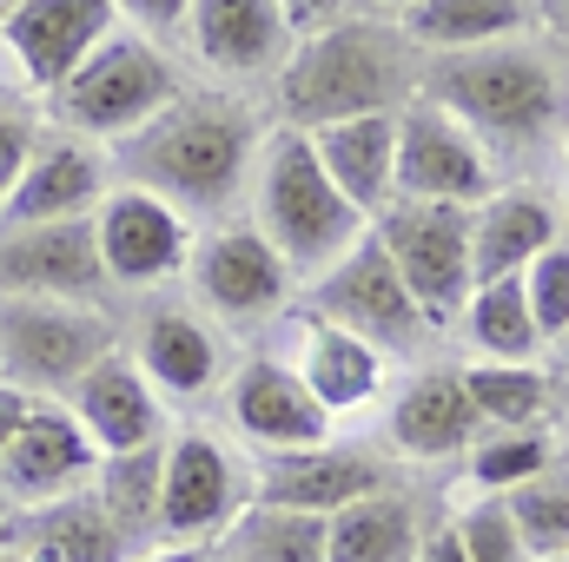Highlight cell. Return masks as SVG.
Instances as JSON below:
<instances>
[{
	"label": "cell",
	"instance_id": "14",
	"mask_svg": "<svg viewBox=\"0 0 569 562\" xmlns=\"http://www.w3.org/2000/svg\"><path fill=\"white\" fill-rule=\"evenodd\" d=\"M477 436H483V423H477V404H470V391H463L457 358L411 364V371L385 391V404H378V443H385L405 470L463 463Z\"/></svg>",
	"mask_w": 569,
	"mask_h": 562
},
{
	"label": "cell",
	"instance_id": "22",
	"mask_svg": "<svg viewBox=\"0 0 569 562\" xmlns=\"http://www.w3.org/2000/svg\"><path fill=\"white\" fill-rule=\"evenodd\" d=\"M113 152L93 140H73L60 127H47L33 152H27V172L0 212V225H60V219H93L100 199L113 192Z\"/></svg>",
	"mask_w": 569,
	"mask_h": 562
},
{
	"label": "cell",
	"instance_id": "19",
	"mask_svg": "<svg viewBox=\"0 0 569 562\" xmlns=\"http://www.w3.org/2000/svg\"><path fill=\"white\" fill-rule=\"evenodd\" d=\"M398 476H405V463L378 436H331V443H311V450L252 456L259 503H284V510H305V516H338V510L378 496Z\"/></svg>",
	"mask_w": 569,
	"mask_h": 562
},
{
	"label": "cell",
	"instance_id": "47",
	"mask_svg": "<svg viewBox=\"0 0 569 562\" xmlns=\"http://www.w3.org/2000/svg\"><path fill=\"white\" fill-rule=\"evenodd\" d=\"M7 523H13V510H7V496H0V536H7Z\"/></svg>",
	"mask_w": 569,
	"mask_h": 562
},
{
	"label": "cell",
	"instance_id": "37",
	"mask_svg": "<svg viewBox=\"0 0 569 562\" xmlns=\"http://www.w3.org/2000/svg\"><path fill=\"white\" fill-rule=\"evenodd\" d=\"M40 133H47V113H40L33 100L0 93V212H7V199H13V185H20V172H27V152H33Z\"/></svg>",
	"mask_w": 569,
	"mask_h": 562
},
{
	"label": "cell",
	"instance_id": "53",
	"mask_svg": "<svg viewBox=\"0 0 569 562\" xmlns=\"http://www.w3.org/2000/svg\"><path fill=\"white\" fill-rule=\"evenodd\" d=\"M0 7H7V0H0Z\"/></svg>",
	"mask_w": 569,
	"mask_h": 562
},
{
	"label": "cell",
	"instance_id": "23",
	"mask_svg": "<svg viewBox=\"0 0 569 562\" xmlns=\"http://www.w3.org/2000/svg\"><path fill=\"white\" fill-rule=\"evenodd\" d=\"M563 232V192L537 179H503L477 212H470V272L477 284L523 279Z\"/></svg>",
	"mask_w": 569,
	"mask_h": 562
},
{
	"label": "cell",
	"instance_id": "42",
	"mask_svg": "<svg viewBox=\"0 0 569 562\" xmlns=\"http://www.w3.org/2000/svg\"><path fill=\"white\" fill-rule=\"evenodd\" d=\"M537 13H543V40L557 47V60L569 67V0H537Z\"/></svg>",
	"mask_w": 569,
	"mask_h": 562
},
{
	"label": "cell",
	"instance_id": "20",
	"mask_svg": "<svg viewBox=\"0 0 569 562\" xmlns=\"http://www.w3.org/2000/svg\"><path fill=\"white\" fill-rule=\"evenodd\" d=\"M0 298H53V304H120L100 265L93 219L60 225H0Z\"/></svg>",
	"mask_w": 569,
	"mask_h": 562
},
{
	"label": "cell",
	"instance_id": "15",
	"mask_svg": "<svg viewBox=\"0 0 569 562\" xmlns=\"http://www.w3.org/2000/svg\"><path fill=\"white\" fill-rule=\"evenodd\" d=\"M93 239H100V265L120 298H146V291H166V284L186 279L192 265V245H199V225L166 205L159 192L140 185H113L93 212Z\"/></svg>",
	"mask_w": 569,
	"mask_h": 562
},
{
	"label": "cell",
	"instance_id": "16",
	"mask_svg": "<svg viewBox=\"0 0 569 562\" xmlns=\"http://www.w3.org/2000/svg\"><path fill=\"white\" fill-rule=\"evenodd\" d=\"M266 351H279L284 364L305 378V391L331 411V423L371 418V411L385 404V391H391V358H385V351H371L358 331H345V324L318 318L305 298L279 318V331L266 338Z\"/></svg>",
	"mask_w": 569,
	"mask_h": 562
},
{
	"label": "cell",
	"instance_id": "50",
	"mask_svg": "<svg viewBox=\"0 0 569 562\" xmlns=\"http://www.w3.org/2000/svg\"><path fill=\"white\" fill-rule=\"evenodd\" d=\"M0 562H33V556H13V550H0Z\"/></svg>",
	"mask_w": 569,
	"mask_h": 562
},
{
	"label": "cell",
	"instance_id": "49",
	"mask_svg": "<svg viewBox=\"0 0 569 562\" xmlns=\"http://www.w3.org/2000/svg\"><path fill=\"white\" fill-rule=\"evenodd\" d=\"M563 232H569V179H563Z\"/></svg>",
	"mask_w": 569,
	"mask_h": 562
},
{
	"label": "cell",
	"instance_id": "6",
	"mask_svg": "<svg viewBox=\"0 0 569 562\" xmlns=\"http://www.w3.org/2000/svg\"><path fill=\"white\" fill-rule=\"evenodd\" d=\"M179 284H186V298H192L239 351L266 344V338L279 331V318L305 298L298 279H291V265L279 259V245H272L246 212L199 232L192 265H186Z\"/></svg>",
	"mask_w": 569,
	"mask_h": 562
},
{
	"label": "cell",
	"instance_id": "45",
	"mask_svg": "<svg viewBox=\"0 0 569 562\" xmlns=\"http://www.w3.org/2000/svg\"><path fill=\"white\" fill-rule=\"evenodd\" d=\"M550 364H557V371H563V378H569V331H563V338H557V344H550Z\"/></svg>",
	"mask_w": 569,
	"mask_h": 562
},
{
	"label": "cell",
	"instance_id": "1",
	"mask_svg": "<svg viewBox=\"0 0 569 562\" xmlns=\"http://www.w3.org/2000/svg\"><path fill=\"white\" fill-rule=\"evenodd\" d=\"M272 127H279L272 100L192 80L166 113H152L133 140L113 145V179L159 192L206 232V225L246 212V192H252V172H259Z\"/></svg>",
	"mask_w": 569,
	"mask_h": 562
},
{
	"label": "cell",
	"instance_id": "51",
	"mask_svg": "<svg viewBox=\"0 0 569 562\" xmlns=\"http://www.w3.org/2000/svg\"><path fill=\"white\" fill-rule=\"evenodd\" d=\"M206 562H226V556H219V550H206Z\"/></svg>",
	"mask_w": 569,
	"mask_h": 562
},
{
	"label": "cell",
	"instance_id": "46",
	"mask_svg": "<svg viewBox=\"0 0 569 562\" xmlns=\"http://www.w3.org/2000/svg\"><path fill=\"white\" fill-rule=\"evenodd\" d=\"M557 436H563V456H569V378H563V411H557Z\"/></svg>",
	"mask_w": 569,
	"mask_h": 562
},
{
	"label": "cell",
	"instance_id": "43",
	"mask_svg": "<svg viewBox=\"0 0 569 562\" xmlns=\"http://www.w3.org/2000/svg\"><path fill=\"white\" fill-rule=\"evenodd\" d=\"M133 562H206V550L199 543H146V550H133Z\"/></svg>",
	"mask_w": 569,
	"mask_h": 562
},
{
	"label": "cell",
	"instance_id": "28",
	"mask_svg": "<svg viewBox=\"0 0 569 562\" xmlns=\"http://www.w3.org/2000/svg\"><path fill=\"white\" fill-rule=\"evenodd\" d=\"M398 27L418 40V53H470L543 33V13L537 0H418Z\"/></svg>",
	"mask_w": 569,
	"mask_h": 562
},
{
	"label": "cell",
	"instance_id": "32",
	"mask_svg": "<svg viewBox=\"0 0 569 562\" xmlns=\"http://www.w3.org/2000/svg\"><path fill=\"white\" fill-rule=\"evenodd\" d=\"M557 463H569L557 430H483L463 456V483H470V496H510L517 483H530Z\"/></svg>",
	"mask_w": 569,
	"mask_h": 562
},
{
	"label": "cell",
	"instance_id": "13",
	"mask_svg": "<svg viewBox=\"0 0 569 562\" xmlns=\"http://www.w3.org/2000/svg\"><path fill=\"white\" fill-rule=\"evenodd\" d=\"M470 212L477 205H418V199H391L371 219V239L385 245V259L398 265V279L411 284V298L425 304V318L450 338L463 298L477 291L470 272Z\"/></svg>",
	"mask_w": 569,
	"mask_h": 562
},
{
	"label": "cell",
	"instance_id": "31",
	"mask_svg": "<svg viewBox=\"0 0 569 562\" xmlns=\"http://www.w3.org/2000/svg\"><path fill=\"white\" fill-rule=\"evenodd\" d=\"M212 550L226 562H331V516H305L252 496Z\"/></svg>",
	"mask_w": 569,
	"mask_h": 562
},
{
	"label": "cell",
	"instance_id": "44",
	"mask_svg": "<svg viewBox=\"0 0 569 562\" xmlns=\"http://www.w3.org/2000/svg\"><path fill=\"white\" fill-rule=\"evenodd\" d=\"M351 7H365V13H391V20H405L418 0H351Z\"/></svg>",
	"mask_w": 569,
	"mask_h": 562
},
{
	"label": "cell",
	"instance_id": "52",
	"mask_svg": "<svg viewBox=\"0 0 569 562\" xmlns=\"http://www.w3.org/2000/svg\"><path fill=\"white\" fill-rule=\"evenodd\" d=\"M557 562H569V556H557Z\"/></svg>",
	"mask_w": 569,
	"mask_h": 562
},
{
	"label": "cell",
	"instance_id": "5",
	"mask_svg": "<svg viewBox=\"0 0 569 562\" xmlns=\"http://www.w3.org/2000/svg\"><path fill=\"white\" fill-rule=\"evenodd\" d=\"M186 87H192V73H186V60L172 47H159V40L133 33V27H120L107 47H93L80 60V73L40 113H47V127H60L73 140H93V145L113 152L120 140H133L152 113H166Z\"/></svg>",
	"mask_w": 569,
	"mask_h": 562
},
{
	"label": "cell",
	"instance_id": "18",
	"mask_svg": "<svg viewBox=\"0 0 569 562\" xmlns=\"http://www.w3.org/2000/svg\"><path fill=\"white\" fill-rule=\"evenodd\" d=\"M219 411H226L232 436L252 456H284V450H311V443L338 436L331 411L305 391V378L284 364L279 351H266V344L239 351V364H232V378L219 391Z\"/></svg>",
	"mask_w": 569,
	"mask_h": 562
},
{
	"label": "cell",
	"instance_id": "26",
	"mask_svg": "<svg viewBox=\"0 0 569 562\" xmlns=\"http://www.w3.org/2000/svg\"><path fill=\"white\" fill-rule=\"evenodd\" d=\"M311 152H318V165L331 172V185L365 219H378L398 199V113H365V120L318 127Z\"/></svg>",
	"mask_w": 569,
	"mask_h": 562
},
{
	"label": "cell",
	"instance_id": "35",
	"mask_svg": "<svg viewBox=\"0 0 569 562\" xmlns=\"http://www.w3.org/2000/svg\"><path fill=\"white\" fill-rule=\"evenodd\" d=\"M450 523H457V543H463L470 562H537L523 550V536H517L503 496H463V503L450 510Z\"/></svg>",
	"mask_w": 569,
	"mask_h": 562
},
{
	"label": "cell",
	"instance_id": "7",
	"mask_svg": "<svg viewBox=\"0 0 569 562\" xmlns=\"http://www.w3.org/2000/svg\"><path fill=\"white\" fill-rule=\"evenodd\" d=\"M127 318L113 304L0 298V378L27 398H67L107 351H120Z\"/></svg>",
	"mask_w": 569,
	"mask_h": 562
},
{
	"label": "cell",
	"instance_id": "24",
	"mask_svg": "<svg viewBox=\"0 0 569 562\" xmlns=\"http://www.w3.org/2000/svg\"><path fill=\"white\" fill-rule=\"evenodd\" d=\"M73 423L87 430V443L100 450V456H127V450H146V443H166L172 436V411H166V398L146 384V371L127 358V338H120V351H107L67 398H60Z\"/></svg>",
	"mask_w": 569,
	"mask_h": 562
},
{
	"label": "cell",
	"instance_id": "40",
	"mask_svg": "<svg viewBox=\"0 0 569 562\" xmlns=\"http://www.w3.org/2000/svg\"><path fill=\"white\" fill-rule=\"evenodd\" d=\"M418 562H470V556H463V543H457V523H450V510L430 523V536H425V550H418Z\"/></svg>",
	"mask_w": 569,
	"mask_h": 562
},
{
	"label": "cell",
	"instance_id": "12",
	"mask_svg": "<svg viewBox=\"0 0 569 562\" xmlns=\"http://www.w3.org/2000/svg\"><path fill=\"white\" fill-rule=\"evenodd\" d=\"M259 496L252 483V450L226 443L206 423H179L166 436V490H159V536L152 543H199L212 550L239 510Z\"/></svg>",
	"mask_w": 569,
	"mask_h": 562
},
{
	"label": "cell",
	"instance_id": "4",
	"mask_svg": "<svg viewBox=\"0 0 569 562\" xmlns=\"http://www.w3.org/2000/svg\"><path fill=\"white\" fill-rule=\"evenodd\" d=\"M246 219L279 245L298 291L318 284L338 259H351L371 239V219L331 185V172L311 152V133H298V127H272L259 172H252V192H246Z\"/></svg>",
	"mask_w": 569,
	"mask_h": 562
},
{
	"label": "cell",
	"instance_id": "38",
	"mask_svg": "<svg viewBox=\"0 0 569 562\" xmlns=\"http://www.w3.org/2000/svg\"><path fill=\"white\" fill-rule=\"evenodd\" d=\"M120 7V20L146 33V40H159V47H179V27H186V7L192 0H113Z\"/></svg>",
	"mask_w": 569,
	"mask_h": 562
},
{
	"label": "cell",
	"instance_id": "8",
	"mask_svg": "<svg viewBox=\"0 0 569 562\" xmlns=\"http://www.w3.org/2000/svg\"><path fill=\"white\" fill-rule=\"evenodd\" d=\"M127 358L146 371V384L166 398V411H199L226 391L239 344L186 298V284L146 291L127 311Z\"/></svg>",
	"mask_w": 569,
	"mask_h": 562
},
{
	"label": "cell",
	"instance_id": "25",
	"mask_svg": "<svg viewBox=\"0 0 569 562\" xmlns=\"http://www.w3.org/2000/svg\"><path fill=\"white\" fill-rule=\"evenodd\" d=\"M0 550L33 556V562H133V550H146V543H133V536L100 510L93 490H80V496L40 503V510H13Z\"/></svg>",
	"mask_w": 569,
	"mask_h": 562
},
{
	"label": "cell",
	"instance_id": "29",
	"mask_svg": "<svg viewBox=\"0 0 569 562\" xmlns=\"http://www.w3.org/2000/svg\"><path fill=\"white\" fill-rule=\"evenodd\" d=\"M457 371H463V391H470L483 430H557L563 371H543V364H477V358H457Z\"/></svg>",
	"mask_w": 569,
	"mask_h": 562
},
{
	"label": "cell",
	"instance_id": "2",
	"mask_svg": "<svg viewBox=\"0 0 569 562\" xmlns=\"http://www.w3.org/2000/svg\"><path fill=\"white\" fill-rule=\"evenodd\" d=\"M418 93H425L418 40L391 13L345 7L338 20H325L318 33L298 40L291 67L272 87V120L318 133V127L365 120V113H405Z\"/></svg>",
	"mask_w": 569,
	"mask_h": 562
},
{
	"label": "cell",
	"instance_id": "48",
	"mask_svg": "<svg viewBox=\"0 0 569 562\" xmlns=\"http://www.w3.org/2000/svg\"><path fill=\"white\" fill-rule=\"evenodd\" d=\"M557 152H563V165H569V120H563V140H557Z\"/></svg>",
	"mask_w": 569,
	"mask_h": 562
},
{
	"label": "cell",
	"instance_id": "41",
	"mask_svg": "<svg viewBox=\"0 0 569 562\" xmlns=\"http://www.w3.org/2000/svg\"><path fill=\"white\" fill-rule=\"evenodd\" d=\"M345 7H351V0H284V13H291V27H298V33H318V27H325V20H338Z\"/></svg>",
	"mask_w": 569,
	"mask_h": 562
},
{
	"label": "cell",
	"instance_id": "39",
	"mask_svg": "<svg viewBox=\"0 0 569 562\" xmlns=\"http://www.w3.org/2000/svg\"><path fill=\"white\" fill-rule=\"evenodd\" d=\"M33 404H40V398H27V391H13V384L0 378V456H7V443L20 436V423L33 418Z\"/></svg>",
	"mask_w": 569,
	"mask_h": 562
},
{
	"label": "cell",
	"instance_id": "30",
	"mask_svg": "<svg viewBox=\"0 0 569 562\" xmlns=\"http://www.w3.org/2000/svg\"><path fill=\"white\" fill-rule=\"evenodd\" d=\"M457 338L477 364H543V331L530 318V298H523V279H497L477 284L457 311Z\"/></svg>",
	"mask_w": 569,
	"mask_h": 562
},
{
	"label": "cell",
	"instance_id": "34",
	"mask_svg": "<svg viewBox=\"0 0 569 562\" xmlns=\"http://www.w3.org/2000/svg\"><path fill=\"white\" fill-rule=\"evenodd\" d=\"M503 510H510L523 550H530L537 562L569 556V463L543 470V476H530V483H517V490L503 496Z\"/></svg>",
	"mask_w": 569,
	"mask_h": 562
},
{
	"label": "cell",
	"instance_id": "36",
	"mask_svg": "<svg viewBox=\"0 0 569 562\" xmlns=\"http://www.w3.org/2000/svg\"><path fill=\"white\" fill-rule=\"evenodd\" d=\"M523 298H530V318L543 331V351L569 331V239H557L530 272H523Z\"/></svg>",
	"mask_w": 569,
	"mask_h": 562
},
{
	"label": "cell",
	"instance_id": "27",
	"mask_svg": "<svg viewBox=\"0 0 569 562\" xmlns=\"http://www.w3.org/2000/svg\"><path fill=\"white\" fill-rule=\"evenodd\" d=\"M425 536H430L425 496L398 476L378 496L331 516V562H418Z\"/></svg>",
	"mask_w": 569,
	"mask_h": 562
},
{
	"label": "cell",
	"instance_id": "9",
	"mask_svg": "<svg viewBox=\"0 0 569 562\" xmlns=\"http://www.w3.org/2000/svg\"><path fill=\"white\" fill-rule=\"evenodd\" d=\"M298 27L284 13V0H192L186 27H179V60L199 87H226V93H259L272 100L279 73L298 53Z\"/></svg>",
	"mask_w": 569,
	"mask_h": 562
},
{
	"label": "cell",
	"instance_id": "17",
	"mask_svg": "<svg viewBox=\"0 0 569 562\" xmlns=\"http://www.w3.org/2000/svg\"><path fill=\"white\" fill-rule=\"evenodd\" d=\"M503 185V165L457 113L437 100H411L398 113V199L418 205H483Z\"/></svg>",
	"mask_w": 569,
	"mask_h": 562
},
{
	"label": "cell",
	"instance_id": "10",
	"mask_svg": "<svg viewBox=\"0 0 569 562\" xmlns=\"http://www.w3.org/2000/svg\"><path fill=\"white\" fill-rule=\"evenodd\" d=\"M305 304L345 331H358L371 351H385L391 364H430L450 338L425 318V304L411 298V284L398 279V265L385 259L378 239H365L351 259H338L318 284H305Z\"/></svg>",
	"mask_w": 569,
	"mask_h": 562
},
{
	"label": "cell",
	"instance_id": "33",
	"mask_svg": "<svg viewBox=\"0 0 569 562\" xmlns=\"http://www.w3.org/2000/svg\"><path fill=\"white\" fill-rule=\"evenodd\" d=\"M159 490H166V443H146V450H127V456H100V470H93L100 510L133 543L159 536Z\"/></svg>",
	"mask_w": 569,
	"mask_h": 562
},
{
	"label": "cell",
	"instance_id": "11",
	"mask_svg": "<svg viewBox=\"0 0 569 562\" xmlns=\"http://www.w3.org/2000/svg\"><path fill=\"white\" fill-rule=\"evenodd\" d=\"M113 0H7L0 7V93L47 107L93 47L120 33Z\"/></svg>",
	"mask_w": 569,
	"mask_h": 562
},
{
	"label": "cell",
	"instance_id": "21",
	"mask_svg": "<svg viewBox=\"0 0 569 562\" xmlns=\"http://www.w3.org/2000/svg\"><path fill=\"white\" fill-rule=\"evenodd\" d=\"M93 470H100V450L87 443L73 411L60 398H40L0 456V496H7V510H40V503L93 490Z\"/></svg>",
	"mask_w": 569,
	"mask_h": 562
},
{
	"label": "cell",
	"instance_id": "3",
	"mask_svg": "<svg viewBox=\"0 0 569 562\" xmlns=\"http://www.w3.org/2000/svg\"><path fill=\"white\" fill-rule=\"evenodd\" d=\"M425 100L457 113L497 165H523L563 140L569 67L543 33L470 47V53H425Z\"/></svg>",
	"mask_w": 569,
	"mask_h": 562
}]
</instances>
